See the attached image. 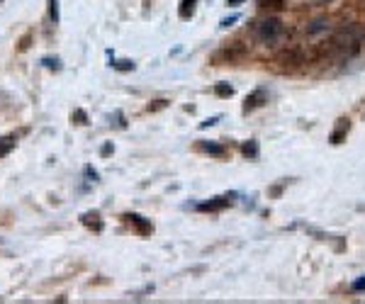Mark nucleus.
<instances>
[{"instance_id":"nucleus-6","label":"nucleus","mask_w":365,"mask_h":304,"mask_svg":"<svg viewBox=\"0 0 365 304\" xmlns=\"http://www.w3.org/2000/svg\"><path fill=\"white\" fill-rule=\"evenodd\" d=\"M200 151H205L209 156H224V146H219L215 141H200Z\"/></svg>"},{"instance_id":"nucleus-21","label":"nucleus","mask_w":365,"mask_h":304,"mask_svg":"<svg viewBox=\"0 0 365 304\" xmlns=\"http://www.w3.org/2000/svg\"><path fill=\"white\" fill-rule=\"evenodd\" d=\"M236 20H239V15H234V17H229V20H222V27H232Z\"/></svg>"},{"instance_id":"nucleus-12","label":"nucleus","mask_w":365,"mask_h":304,"mask_svg":"<svg viewBox=\"0 0 365 304\" xmlns=\"http://www.w3.org/2000/svg\"><path fill=\"white\" fill-rule=\"evenodd\" d=\"M241 151H243V156H248V158H258V144H256V141H246V144H243L241 146Z\"/></svg>"},{"instance_id":"nucleus-7","label":"nucleus","mask_w":365,"mask_h":304,"mask_svg":"<svg viewBox=\"0 0 365 304\" xmlns=\"http://www.w3.org/2000/svg\"><path fill=\"white\" fill-rule=\"evenodd\" d=\"M15 141H17V137H15V134H8V137L0 139V158L8 156L10 151L15 148Z\"/></svg>"},{"instance_id":"nucleus-14","label":"nucleus","mask_w":365,"mask_h":304,"mask_svg":"<svg viewBox=\"0 0 365 304\" xmlns=\"http://www.w3.org/2000/svg\"><path fill=\"white\" fill-rule=\"evenodd\" d=\"M112 66L117 71H134V61H129V59H120V61H114Z\"/></svg>"},{"instance_id":"nucleus-4","label":"nucleus","mask_w":365,"mask_h":304,"mask_svg":"<svg viewBox=\"0 0 365 304\" xmlns=\"http://www.w3.org/2000/svg\"><path fill=\"white\" fill-rule=\"evenodd\" d=\"M263 102H268V95H265V90H263V88H258V90H253L251 95L246 98V102H243V112L256 110V107H261Z\"/></svg>"},{"instance_id":"nucleus-16","label":"nucleus","mask_w":365,"mask_h":304,"mask_svg":"<svg viewBox=\"0 0 365 304\" xmlns=\"http://www.w3.org/2000/svg\"><path fill=\"white\" fill-rule=\"evenodd\" d=\"M71 120H73L75 124H88V115H85L83 110H75L73 115H71Z\"/></svg>"},{"instance_id":"nucleus-20","label":"nucleus","mask_w":365,"mask_h":304,"mask_svg":"<svg viewBox=\"0 0 365 304\" xmlns=\"http://www.w3.org/2000/svg\"><path fill=\"white\" fill-rule=\"evenodd\" d=\"M110 154H112V144H105V146L100 148V156H103V158H107Z\"/></svg>"},{"instance_id":"nucleus-22","label":"nucleus","mask_w":365,"mask_h":304,"mask_svg":"<svg viewBox=\"0 0 365 304\" xmlns=\"http://www.w3.org/2000/svg\"><path fill=\"white\" fill-rule=\"evenodd\" d=\"M85 175H88V178H90L93 183H95V180H98V173H95V170H93V168H90V166L85 168Z\"/></svg>"},{"instance_id":"nucleus-11","label":"nucleus","mask_w":365,"mask_h":304,"mask_svg":"<svg viewBox=\"0 0 365 304\" xmlns=\"http://www.w3.org/2000/svg\"><path fill=\"white\" fill-rule=\"evenodd\" d=\"M326 25H329V22H326L324 17H317V20H314V22H312V25L307 27V34H317V32H324V29H326Z\"/></svg>"},{"instance_id":"nucleus-24","label":"nucleus","mask_w":365,"mask_h":304,"mask_svg":"<svg viewBox=\"0 0 365 304\" xmlns=\"http://www.w3.org/2000/svg\"><path fill=\"white\" fill-rule=\"evenodd\" d=\"M243 0H226V5H241Z\"/></svg>"},{"instance_id":"nucleus-15","label":"nucleus","mask_w":365,"mask_h":304,"mask_svg":"<svg viewBox=\"0 0 365 304\" xmlns=\"http://www.w3.org/2000/svg\"><path fill=\"white\" fill-rule=\"evenodd\" d=\"M49 12H51L54 25H59V0H49Z\"/></svg>"},{"instance_id":"nucleus-13","label":"nucleus","mask_w":365,"mask_h":304,"mask_svg":"<svg viewBox=\"0 0 365 304\" xmlns=\"http://www.w3.org/2000/svg\"><path fill=\"white\" fill-rule=\"evenodd\" d=\"M215 92L219 95V98H232V95H234V88H232L229 83H217Z\"/></svg>"},{"instance_id":"nucleus-23","label":"nucleus","mask_w":365,"mask_h":304,"mask_svg":"<svg viewBox=\"0 0 365 304\" xmlns=\"http://www.w3.org/2000/svg\"><path fill=\"white\" fill-rule=\"evenodd\" d=\"M258 3H261V5H265V3H268V0H258ZM273 3H275V5H278V8H280V5H282V0H273Z\"/></svg>"},{"instance_id":"nucleus-17","label":"nucleus","mask_w":365,"mask_h":304,"mask_svg":"<svg viewBox=\"0 0 365 304\" xmlns=\"http://www.w3.org/2000/svg\"><path fill=\"white\" fill-rule=\"evenodd\" d=\"M351 290H353V292H360V290H365V275L360 277V280H356V282L351 285Z\"/></svg>"},{"instance_id":"nucleus-8","label":"nucleus","mask_w":365,"mask_h":304,"mask_svg":"<svg viewBox=\"0 0 365 304\" xmlns=\"http://www.w3.org/2000/svg\"><path fill=\"white\" fill-rule=\"evenodd\" d=\"M180 20H190L193 15H195V0H183L180 3V10H178Z\"/></svg>"},{"instance_id":"nucleus-19","label":"nucleus","mask_w":365,"mask_h":304,"mask_svg":"<svg viewBox=\"0 0 365 304\" xmlns=\"http://www.w3.org/2000/svg\"><path fill=\"white\" fill-rule=\"evenodd\" d=\"M42 64L49 68H59V59H42Z\"/></svg>"},{"instance_id":"nucleus-18","label":"nucleus","mask_w":365,"mask_h":304,"mask_svg":"<svg viewBox=\"0 0 365 304\" xmlns=\"http://www.w3.org/2000/svg\"><path fill=\"white\" fill-rule=\"evenodd\" d=\"M217 122H219V117H209V120L200 122V129H207V127H212V124H217Z\"/></svg>"},{"instance_id":"nucleus-1","label":"nucleus","mask_w":365,"mask_h":304,"mask_svg":"<svg viewBox=\"0 0 365 304\" xmlns=\"http://www.w3.org/2000/svg\"><path fill=\"white\" fill-rule=\"evenodd\" d=\"M256 34H258V39H261L263 44H273V42H278L282 34V22L278 17H265L263 22H258Z\"/></svg>"},{"instance_id":"nucleus-2","label":"nucleus","mask_w":365,"mask_h":304,"mask_svg":"<svg viewBox=\"0 0 365 304\" xmlns=\"http://www.w3.org/2000/svg\"><path fill=\"white\" fill-rule=\"evenodd\" d=\"M358 44H360V27H356V25L343 27L336 37H334V46H338V49H348L351 54L358 49Z\"/></svg>"},{"instance_id":"nucleus-10","label":"nucleus","mask_w":365,"mask_h":304,"mask_svg":"<svg viewBox=\"0 0 365 304\" xmlns=\"http://www.w3.org/2000/svg\"><path fill=\"white\" fill-rule=\"evenodd\" d=\"M83 224H88V226H93V229L95 231H100V229H103V221H100V217H98V214H90V212H88V214H83Z\"/></svg>"},{"instance_id":"nucleus-5","label":"nucleus","mask_w":365,"mask_h":304,"mask_svg":"<svg viewBox=\"0 0 365 304\" xmlns=\"http://www.w3.org/2000/svg\"><path fill=\"white\" fill-rule=\"evenodd\" d=\"M348 129H351V124H348V120H341L336 122V129L331 131V137H329V141L334 144V146H338V144H343V139H346V134H348Z\"/></svg>"},{"instance_id":"nucleus-9","label":"nucleus","mask_w":365,"mask_h":304,"mask_svg":"<svg viewBox=\"0 0 365 304\" xmlns=\"http://www.w3.org/2000/svg\"><path fill=\"white\" fill-rule=\"evenodd\" d=\"M127 219L134 221V224L139 226L141 234H149V231H151V224H149V221H144V217H139V214H127Z\"/></svg>"},{"instance_id":"nucleus-3","label":"nucleus","mask_w":365,"mask_h":304,"mask_svg":"<svg viewBox=\"0 0 365 304\" xmlns=\"http://www.w3.org/2000/svg\"><path fill=\"white\" fill-rule=\"evenodd\" d=\"M232 202H234V195H224V197H215V200H209V202H200L197 210H200V212H219V210L229 207Z\"/></svg>"}]
</instances>
